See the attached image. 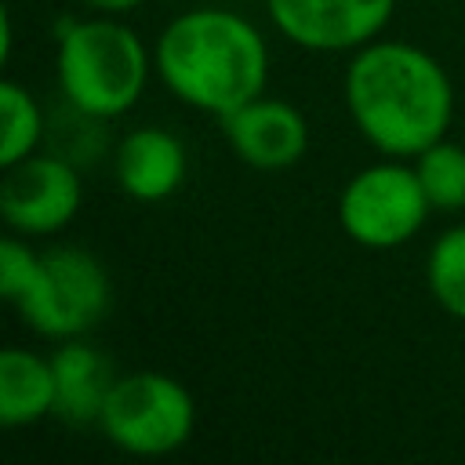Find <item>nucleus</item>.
I'll return each instance as SVG.
<instances>
[{"label":"nucleus","instance_id":"nucleus-1","mask_svg":"<svg viewBox=\"0 0 465 465\" xmlns=\"http://www.w3.org/2000/svg\"><path fill=\"white\" fill-rule=\"evenodd\" d=\"M341 94L352 127L381 156L414 160L447 138L454 116V84L440 58L411 40L378 36L345 62Z\"/></svg>","mask_w":465,"mask_h":465},{"label":"nucleus","instance_id":"nucleus-2","mask_svg":"<svg viewBox=\"0 0 465 465\" xmlns=\"http://www.w3.org/2000/svg\"><path fill=\"white\" fill-rule=\"evenodd\" d=\"M153 69L182 105L222 120L236 105L265 94L269 44L240 11L189 7L160 29Z\"/></svg>","mask_w":465,"mask_h":465},{"label":"nucleus","instance_id":"nucleus-3","mask_svg":"<svg viewBox=\"0 0 465 465\" xmlns=\"http://www.w3.org/2000/svg\"><path fill=\"white\" fill-rule=\"evenodd\" d=\"M153 47L120 22V15H91L62 29L54 76L65 102L87 120L131 113L153 76Z\"/></svg>","mask_w":465,"mask_h":465},{"label":"nucleus","instance_id":"nucleus-4","mask_svg":"<svg viewBox=\"0 0 465 465\" xmlns=\"http://www.w3.org/2000/svg\"><path fill=\"white\" fill-rule=\"evenodd\" d=\"M98 429L131 458H167L193 440L196 400L174 374L131 371L116 378Z\"/></svg>","mask_w":465,"mask_h":465},{"label":"nucleus","instance_id":"nucleus-5","mask_svg":"<svg viewBox=\"0 0 465 465\" xmlns=\"http://www.w3.org/2000/svg\"><path fill=\"white\" fill-rule=\"evenodd\" d=\"M113 305L105 265L73 243L40 251V265L25 294L15 302L29 331L47 341H69L94 331Z\"/></svg>","mask_w":465,"mask_h":465},{"label":"nucleus","instance_id":"nucleus-6","mask_svg":"<svg viewBox=\"0 0 465 465\" xmlns=\"http://www.w3.org/2000/svg\"><path fill=\"white\" fill-rule=\"evenodd\" d=\"M341 232L367 251H396L411 243L432 214V203L418 182L414 163L381 156L360 167L334 203Z\"/></svg>","mask_w":465,"mask_h":465},{"label":"nucleus","instance_id":"nucleus-7","mask_svg":"<svg viewBox=\"0 0 465 465\" xmlns=\"http://www.w3.org/2000/svg\"><path fill=\"white\" fill-rule=\"evenodd\" d=\"M84 203L80 171L51 153H33L11 167H4L0 182V218L11 232L44 240L62 232Z\"/></svg>","mask_w":465,"mask_h":465},{"label":"nucleus","instance_id":"nucleus-8","mask_svg":"<svg viewBox=\"0 0 465 465\" xmlns=\"http://www.w3.org/2000/svg\"><path fill=\"white\" fill-rule=\"evenodd\" d=\"M396 0H265L272 29L302 51L352 54L381 36Z\"/></svg>","mask_w":465,"mask_h":465},{"label":"nucleus","instance_id":"nucleus-9","mask_svg":"<svg viewBox=\"0 0 465 465\" xmlns=\"http://www.w3.org/2000/svg\"><path fill=\"white\" fill-rule=\"evenodd\" d=\"M218 124H222V134H225V145L232 149V156L262 174L287 171L309 153L305 113L272 94H258V98L236 105Z\"/></svg>","mask_w":465,"mask_h":465},{"label":"nucleus","instance_id":"nucleus-10","mask_svg":"<svg viewBox=\"0 0 465 465\" xmlns=\"http://www.w3.org/2000/svg\"><path fill=\"white\" fill-rule=\"evenodd\" d=\"M113 174L124 196L138 203H163L182 189L189 174V153L174 131L142 124L116 142Z\"/></svg>","mask_w":465,"mask_h":465},{"label":"nucleus","instance_id":"nucleus-11","mask_svg":"<svg viewBox=\"0 0 465 465\" xmlns=\"http://www.w3.org/2000/svg\"><path fill=\"white\" fill-rule=\"evenodd\" d=\"M51 367L58 385L54 414L69 425H98L102 407L120 378L113 363L84 338H69V341H58V349L51 352Z\"/></svg>","mask_w":465,"mask_h":465},{"label":"nucleus","instance_id":"nucleus-12","mask_svg":"<svg viewBox=\"0 0 465 465\" xmlns=\"http://www.w3.org/2000/svg\"><path fill=\"white\" fill-rule=\"evenodd\" d=\"M58 385L51 356H40L22 345L0 352V421L4 429H25L54 414Z\"/></svg>","mask_w":465,"mask_h":465},{"label":"nucleus","instance_id":"nucleus-13","mask_svg":"<svg viewBox=\"0 0 465 465\" xmlns=\"http://www.w3.org/2000/svg\"><path fill=\"white\" fill-rule=\"evenodd\" d=\"M0 113H4V131H0V167H11L25 156H33L44 142L47 120L40 102L29 94L25 84L4 76L0 80Z\"/></svg>","mask_w":465,"mask_h":465},{"label":"nucleus","instance_id":"nucleus-14","mask_svg":"<svg viewBox=\"0 0 465 465\" xmlns=\"http://www.w3.org/2000/svg\"><path fill=\"white\" fill-rule=\"evenodd\" d=\"M425 287L447 316L465 320V222L432 240L425 258Z\"/></svg>","mask_w":465,"mask_h":465},{"label":"nucleus","instance_id":"nucleus-15","mask_svg":"<svg viewBox=\"0 0 465 465\" xmlns=\"http://www.w3.org/2000/svg\"><path fill=\"white\" fill-rule=\"evenodd\" d=\"M411 163L418 171V182L432 211H443V214L465 211V145L440 138L429 149H421Z\"/></svg>","mask_w":465,"mask_h":465},{"label":"nucleus","instance_id":"nucleus-16","mask_svg":"<svg viewBox=\"0 0 465 465\" xmlns=\"http://www.w3.org/2000/svg\"><path fill=\"white\" fill-rule=\"evenodd\" d=\"M36 265H40V251H33L29 236H18L11 232L4 243H0V294L15 305L25 287L33 283L36 276Z\"/></svg>","mask_w":465,"mask_h":465},{"label":"nucleus","instance_id":"nucleus-17","mask_svg":"<svg viewBox=\"0 0 465 465\" xmlns=\"http://www.w3.org/2000/svg\"><path fill=\"white\" fill-rule=\"evenodd\" d=\"M76 4H84L91 15H127V11L142 7L145 0H76Z\"/></svg>","mask_w":465,"mask_h":465}]
</instances>
